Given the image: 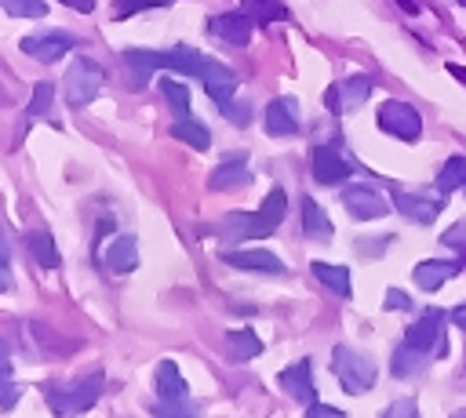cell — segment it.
I'll use <instances>...</instances> for the list:
<instances>
[{
  "label": "cell",
  "instance_id": "cell-1",
  "mask_svg": "<svg viewBox=\"0 0 466 418\" xmlns=\"http://www.w3.org/2000/svg\"><path fill=\"white\" fill-rule=\"evenodd\" d=\"M288 214V193L277 185L266 193L262 207L258 211H229L222 222L208 225V233L222 236V244H240V240H258V236H269Z\"/></svg>",
  "mask_w": 466,
  "mask_h": 418
},
{
  "label": "cell",
  "instance_id": "cell-2",
  "mask_svg": "<svg viewBox=\"0 0 466 418\" xmlns=\"http://www.w3.org/2000/svg\"><path fill=\"white\" fill-rule=\"evenodd\" d=\"M102 385H106L102 371H91V374H84V378H76L69 385H47L44 389V400L58 414H80V411L95 407V400L102 396Z\"/></svg>",
  "mask_w": 466,
  "mask_h": 418
},
{
  "label": "cell",
  "instance_id": "cell-3",
  "mask_svg": "<svg viewBox=\"0 0 466 418\" xmlns=\"http://www.w3.org/2000/svg\"><path fill=\"white\" fill-rule=\"evenodd\" d=\"M331 371L342 382L346 393H368L375 385V360L368 353H357L350 345L331 349Z\"/></svg>",
  "mask_w": 466,
  "mask_h": 418
},
{
  "label": "cell",
  "instance_id": "cell-4",
  "mask_svg": "<svg viewBox=\"0 0 466 418\" xmlns=\"http://www.w3.org/2000/svg\"><path fill=\"white\" fill-rule=\"evenodd\" d=\"M98 91H102V65H98L95 58H76V62L66 69V80H62L66 105H69V109H84Z\"/></svg>",
  "mask_w": 466,
  "mask_h": 418
},
{
  "label": "cell",
  "instance_id": "cell-5",
  "mask_svg": "<svg viewBox=\"0 0 466 418\" xmlns=\"http://www.w3.org/2000/svg\"><path fill=\"white\" fill-rule=\"evenodd\" d=\"M153 385H157V396H160V414H189L193 403L186 400L189 389H186V378L182 371L175 367V360H160L157 363V374H153Z\"/></svg>",
  "mask_w": 466,
  "mask_h": 418
},
{
  "label": "cell",
  "instance_id": "cell-6",
  "mask_svg": "<svg viewBox=\"0 0 466 418\" xmlns=\"http://www.w3.org/2000/svg\"><path fill=\"white\" fill-rule=\"evenodd\" d=\"M368 95H371V76L357 73V76H342V80H335V84L324 91V105H328L335 116H342V113L360 109V105L368 102Z\"/></svg>",
  "mask_w": 466,
  "mask_h": 418
},
{
  "label": "cell",
  "instance_id": "cell-7",
  "mask_svg": "<svg viewBox=\"0 0 466 418\" xmlns=\"http://www.w3.org/2000/svg\"><path fill=\"white\" fill-rule=\"evenodd\" d=\"M379 127L393 138H404V142H415L422 134V116L415 105L408 102H382L379 105Z\"/></svg>",
  "mask_w": 466,
  "mask_h": 418
},
{
  "label": "cell",
  "instance_id": "cell-8",
  "mask_svg": "<svg viewBox=\"0 0 466 418\" xmlns=\"http://www.w3.org/2000/svg\"><path fill=\"white\" fill-rule=\"evenodd\" d=\"M197 76H200V84H204V91L218 102V105H226L233 95H237V73L226 65V62H218V58H211V55H204L200 58V69H197Z\"/></svg>",
  "mask_w": 466,
  "mask_h": 418
},
{
  "label": "cell",
  "instance_id": "cell-9",
  "mask_svg": "<svg viewBox=\"0 0 466 418\" xmlns=\"http://www.w3.org/2000/svg\"><path fill=\"white\" fill-rule=\"evenodd\" d=\"M444 313L441 309H426L408 331H404V342L422 349V353H444Z\"/></svg>",
  "mask_w": 466,
  "mask_h": 418
},
{
  "label": "cell",
  "instance_id": "cell-10",
  "mask_svg": "<svg viewBox=\"0 0 466 418\" xmlns=\"http://www.w3.org/2000/svg\"><path fill=\"white\" fill-rule=\"evenodd\" d=\"M251 29H255V18L240 7V11H226V15H215L208 22V33L229 47H244L251 40Z\"/></svg>",
  "mask_w": 466,
  "mask_h": 418
},
{
  "label": "cell",
  "instance_id": "cell-11",
  "mask_svg": "<svg viewBox=\"0 0 466 418\" xmlns=\"http://www.w3.org/2000/svg\"><path fill=\"white\" fill-rule=\"evenodd\" d=\"M76 36L66 33V29H47V33H36V36H22V51L36 62H58L66 51H73Z\"/></svg>",
  "mask_w": 466,
  "mask_h": 418
},
{
  "label": "cell",
  "instance_id": "cell-12",
  "mask_svg": "<svg viewBox=\"0 0 466 418\" xmlns=\"http://www.w3.org/2000/svg\"><path fill=\"white\" fill-rule=\"evenodd\" d=\"M342 207L357 218V222H371V218H382L390 211L386 196L371 185H346L342 189Z\"/></svg>",
  "mask_w": 466,
  "mask_h": 418
},
{
  "label": "cell",
  "instance_id": "cell-13",
  "mask_svg": "<svg viewBox=\"0 0 466 418\" xmlns=\"http://www.w3.org/2000/svg\"><path fill=\"white\" fill-rule=\"evenodd\" d=\"M441 204H444V193H408V189H393V207L411 218V222H422L430 225L437 214H441Z\"/></svg>",
  "mask_w": 466,
  "mask_h": 418
},
{
  "label": "cell",
  "instance_id": "cell-14",
  "mask_svg": "<svg viewBox=\"0 0 466 418\" xmlns=\"http://www.w3.org/2000/svg\"><path fill=\"white\" fill-rule=\"evenodd\" d=\"M350 171H353V164L342 156L339 145H317L313 149V178L320 185H339L350 178Z\"/></svg>",
  "mask_w": 466,
  "mask_h": 418
},
{
  "label": "cell",
  "instance_id": "cell-15",
  "mask_svg": "<svg viewBox=\"0 0 466 418\" xmlns=\"http://www.w3.org/2000/svg\"><path fill=\"white\" fill-rule=\"evenodd\" d=\"M208 185L215 193H229V189H244L251 185V171H248V153H229L208 178Z\"/></svg>",
  "mask_w": 466,
  "mask_h": 418
},
{
  "label": "cell",
  "instance_id": "cell-16",
  "mask_svg": "<svg viewBox=\"0 0 466 418\" xmlns=\"http://www.w3.org/2000/svg\"><path fill=\"white\" fill-rule=\"evenodd\" d=\"M280 389H284L291 400H299L302 407L317 403V389H313V363H309V360H295L291 367H284V371H280Z\"/></svg>",
  "mask_w": 466,
  "mask_h": 418
},
{
  "label": "cell",
  "instance_id": "cell-17",
  "mask_svg": "<svg viewBox=\"0 0 466 418\" xmlns=\"http://www.w3.org/2000/svg\"><path fill=\"white\" fill-rule=\"evenodd\" d=\"M218 258H222L226 265H233V269H255V273H269V276L284 273V262H280L273 251H266V247H248V251H222Z\"/></svg>",
  "mask_w": 466,
  "mask_h": 418
},
{
  "label": "cell",
  "instance_id": "cell-18",
  "mask_svg": "<svg viewBox=\"0 0 466 418\" xmlns=\"http://www.w3.org/2000/svg\"><path fill=\"white\" fill-rule=\"evenodd\" d=\"M266 131L273 134V138H288V134H295L299 131V102L295 98H273L269 105H266Z\"/></svg>",
  "mask_w": 466,
  "mask_h": 418
},
{
  "label": "cell",
  "instance_id": "cell-19",
  "mask_svg": "<svg viewBox=\"0 0 466 418\" xmlns=\"http://www.w3.org/2000/svg\"><path fill=\"white\" fill-rule=\"evenodd\" d=\"M102 265L113 273V276H124L138 265V244L135 236H113L106 244V254H102Z\"/></svg>",
  "mask_w": 466,
  "mask_h": 418
},
{
  "label": "cell",
  "instance_id": "cell-20",
  "mask_svg": "<svg viewBox=\"0 0 466 418\" xmlns=\"http://www.w3.org/2000/svg\"><path fill=\"white\" fill-rule=\"evenodd\" d=\"M124 65H127V76H131V87H146V80L157 73V69H167L164 62V51H124Z\"/></svg>",
  "mask_w": 466,
  "mask_h": 418
},
{
  "label": "cell",
  "instance_id": "cell-21",
  "mask_svg": "<svg viewBox=\"0 0 466 418\" xmlns=\"http://www.w3.org/2000/svg\"><path fill=\"white\" fill-rule=\"evenodd\" d=\"M462 269V262H444V258H426V262H419L415 265V284H419V291H437L441 284H448L455 273Z\"/></svg>",
  "mask_w": 466,
  "mask_h": 418
},
{
  "label": "cell",
  "instance_id": "cell-22",
  "mask_svg": "<svg viewBox=\"0 0 466 418\" xmlns=\"http://www.w3.org/2000/svg\"><path fill=\"white\" fill-rule=\"evenodd\" d=\"M258 353H262V338H258L255 331L237 327V331L226 334V356H229L233 363H248V360H255Z\"/></svg>",
  "mask_w": 466,
  "mask_h": 418
},
{
  "label": "cell",
  "instance_id": "cell-23",
  "mask_svg": "<svg viewBox=\"0 0 466 418\" xmlns=\"http://www.w3.org/2000/svg\"><path fill=\"white\" fill-rule=\"evenodd\" d=\"M426 363H430V353H422V349H415V345L400 342V345L393 349L390 371H393V378H415V374H422V367H426Z\"/></svg>",
  "mask_w": 466,
  "mask_h": 418
},
{
  "label": "cell",
  "instance_id": "cell-24",
  "mask_svg": "<svg viewBox=\"0 0 466 418\" xmlns=\"http://www.w3.org/2000/svg\"><path fill=\"white\" fill-rule=\"evenodd\" d=\"M302 233H306L309 240H331V236H335L331 218H328V214L320 211V204L309 200V196H302Z\"/></svg>",
  "mask_w": 466,
  "mask_h": 418
},
{
  "label": "cell",
  "instance_id": "cell-25",
  "mask_svg": "<svg viewBox=\"0 0 466 418\" xmlns=\"http://www.w3.org/2000/svg\"><path fill=\"white\" fill-rule=\"evenodd\" d=\"M171 134L178 138V142H186V145H193V149H208L211 145V131L197 120V116H175L171 120Z\"/></svg>",
  "mask_w": 466,
  "mask_h": 418
},
{
  "label": "cell",
  "instance_id": "cell-26",
  "mask_svg": "<svg viewBox=\"0 0 466 418\" xmlns=\"http://www.w3.org/2000/svg\"><path fill=\"white\" fill-rule=\"evenodd\" d=\"M25 251L36 258V265H44V269H58V247H55L51 233H44V229L25 233Z\"/></svg>",
  "mask_w": 466,
  "mask_h": 418
},
{
  "label": "cell",
  "instance_id": "cell-27",
  "mask_svg": "<svg viewBox=\"0 0 466 418\" xmlns=\"http://www.w3.org/2000/svg\"><path fill=\"white\" fill-rule=\"evenodd\" d=\"M309 273H313L324 287H331L339 298H350V294H353L350 269H342V265H328V262H313V265H309Z\"/></svg>",
  "mask_w": 466,
  "mask_h": 418
},
{
  "label": "cell",
  "instance_id": "cell-28",
  "mask_svg": "<svg viewBox=\"0 0 466 418\" xmlns=\"http://www.w3.org/2000/svg\"><path fill=\"white\" fill-rule=\"evenodd\" d=\"M459 185H466V160L462 156H448L444 167L437 171V193H455Z\"/></svg>",
  "mask_w": 466,
  "mask_h": 418
},
{
  "label": "cell",
  "instance_id": "cell-29",
  "mask_svg": "<svg viewBox=\"0 0 466 418\" xmlns=\"http://www.w3.org/2000/svg\"><path fill=\"white\" fill-rule=\"evenodd\" d=\"M244 11L258 25H269V22H284L288 18V4L284 0H244Z\"/></svg>",
  "mask_w": 466,
  "mask_h": 418
},
{
  "label": "cell",
  "instance_id": "cell-30",
  "mask_svg": "<svg viewBox=\"0 0 466 418\" xmlns=\"http://www.w3.org/2000/svg\"><path fill=\"white\" fill-rule=\"evenodd\" d=\"M200 51H193V47H171V51H164V62H167V69H175V73H186V76H197V69H200Z\"/></svg>",
  "mask_w": 466,
  "mask_h": 418
},
{
  "label": "cell",
  "instance_id": "cell-31",
  "mask_svg": "<svg viewBox=\"0 0 466 418\" xmlns=\"http://www.w3.org/2000/svg\"><path fill=\"white\" fill-rule=\"evenodd\" d=\"M160 95L167 98V105L175 109V116H186V113H189V91H186L182 80L164 76V80H160Z\"/></svg>",
  "mask_w": 466,
  "mask_h": 418
},
{
  "label": "cell",
  "instance_id": "cell-32",
  "mask_svg": "<svg viewBox=\"0 0 466 418\" xmlns=\"http://www.w3.org/2000/svg\"><path fill=\"white\" fill-rule=\"evenodd\" d=\"M0 7L15 18H40L47 15V4L44 0H0Z\"/></svg>",
  "mask_w": 466,
  "mask_h": 418
},
{
  "label": "cell",
  "instance_id": "cell-33",
  "mask_svg": "<svg viewBox=\"0 0 466 418\" xmlns=\"http://www.w3.org/2000/svg\"><path fill=\"white\" fill-rule=\"evenodd\" d=\"M167 4H175V0H113V18L120 22V18H131V15H138V11L167 7Z\"/></svg>",
  "mask_w": 466,
  "mask_h": 418
},
{
  "label": "cell",
  "instance_id": "cell-34",
  "mask_svg": "<svg viewBox=\"0 0 466 418\" xmlns=\"http://www.w3.org/2000/svg\"><path fill=\"white\" fill-rule=\"evenodd\" d=\"M51 102H55V87H51L47 80H40V84L33 87V102H29V113H25V120H33V116H44V113L51 109Z\"/></svg>",
  "mask_w": 466,
  "mask_h": 418
},
{
  "label": "cell",
  "instance_id": "cell-35",
  "mask_svg": "<svg viewBox=\"0 0 466 418\" xmlns=\"http://www.w3.org/2000/svg\"><path fill=\"white\" fill-rule=\"evenodd\" d=\"M15 400H18V385L11 382V363L4 360L0 363V407H15Z\"/></svg>",
  "mask_w": 466,
  "mask_h": 418
},
{
  "label": "cell",
  "instance_id": "cell-36",
  "mask_svg": "<svg viewBox=\"0 0 466 418\" xmlns=\"http://www.w3.org/2000/svg\"><path fill=\"white\" fill-rule=\"evenodd\" d=\"M441 244H444V247H451V251H459V254H462V262H466V222H455V225L441 236Z\"/></svg>",
  "mask_w": 466,
  "mask_h": 418
},
{
  "label": "cell",
  "instance_id": "cell-37",
  "mask_svg": "<svg viewBox=\"0 0 466 418\" xmlns=\"http://www.w3.org/2000/svg\"><path fill=\"white\" fill-rule=\"evenodd\" d=\"M218 109H222V116L233 120V124H248V116H251L248 105H229V102H226V105H218Z\"/></svg>",
  "mask_w": 466,
  "mask_h": 418
},
{
  "label": "cell",
  "instance_id": "cell-38",
  "mask_svg": "<svg viewBox=\"0 0 466 418\" xmlns=\"http://www.w3.org/2000/svg\"><path fill=\"white\" fill-rule=\"evenodd\" d=\"M382 305H386V309L393 313V309H408V305H411V298H408L404 291H397V287H390V291H386V302H382Z\"/></svg>",
  "mask_w": 466,
  "mask_h": 418
},
{
  "label": "cell",
  "instance_id": "cell-39",
  "mask_svg": "<svg viewBox=\"0 0 466 418\" xmlns=\"http://www.w3.org/2000/svg\"><path fill=\"white\" fill-rule=\"evenodd\" d=\"M306 411H309L313 418H342V411H339V407H328V403H309Z\"/></svg>",
  "mask_w": 466,
  "mask_h": 418
},
{
  "label": "cell",
  "instance_id": "cell-40",
  "mask_svg": "<svg viewBox=\"0 0 466 418\" xmlns=\"http://www.w3.org/2000/svg\"><path fill=\"white\" fill-rule=\"evenodd\" d=\"M386 414H390V418H393V414H415V403H411V400H404V403H393Z\"/></svg>",
  "mask_w": 466,
  "mask_h": 418
},
{
  "label": "cell",
  "instance_id": "cell-41",
  "mask_svg": "<svg viewBox=\"0 0 466 418\" xmlns=\"http://www.w3.org/2000/svg\"><path fill=\"white\" fill-rule=\"evenodd\" d=\"M58 4H66V7H73V11H91V7H95V0H58Z\"/></svg>",
  "mask_w": 466,
  "mask_h": 418
},
{
  "label": "cell",
  "instance_id": "cell-42",
  "mask_svg": "<svg viewBox=\"0 0 466 418\" xmlns=\"http://www.w3.org/2000/svg\"><path fill=\"white\" fill-rule=\"evenodd\" d=\"M7 262H11V247H7V236L0 233V265L7 269Z\"/></svg>",
  "mask_w": 466,
  "mask_h": 418
},
{
  "label": "cell",
  "instance_id": "cell-43",
  "mask_svg": "<svg viewBox=\"0 0 466 418\" xmlns=\"http://www.w3.org/2000/svg\"><path fill=\"white\" fill-rule=\"evenodd\" d=\"M451 323H459V327H466V305H459V309H451Z\"/></svg>",
  "mask_w": 466,
  "mask_h": 418
},
{
  "label": "cell",
  "instance_id": "cell-44",
  "mask_svg": "<svg viewBox=\"0 0 466 418\" xmlns=\"http://www.w3.org/2000/svg\"><path fill=\"white\" fill-rule=\"evenodd\" d=\"M451 69V76L459 80V84H466V65H448Z\"/></svg>",
  "mask_w": 466,
  "mask_h": 418
},
{
  "label": "cell",
  "instance_id": "cell-45",
  "mask_svg": "<svg viewBox=\"0 0 466 418\" xmlns=\"http://www.w3.org/2000/svg\"><path fill=\"white\" fill-rule=\"evenodd\" d=\"M7 356H11V345H7V342H4V338H0V363H4V360H7Z\"/></svg>",
  "mask_w": 466,
  "mask_h": 418
},
{
  "label": "cell",
  "instance_id": "cell-46",
  "mask_svg": "<svg viewBox=\"0 0 466 418\" xmlns=\"http://www.w3.org/2000/svg\"><path fill=\"white\" fill-rule=\"evenodd\" d=\"M7 287H11V276H7L4 265H0V291H7Z\"/></svg>",
  "mask_w": 466,
  "mask_h": 418
},
{
  "label": "cell",
  "instance_id": "cell-47",
  "mask_svg": "<svg viewBox=\"0 0 466 418\" xmlns=\"http://www.w3.org/2000/svg\"><path fill=\"white\" fill-rule=\"evenodd\" d=\"M459 4H466V0H459Z\"/></svg>",
  "mask_w": 466,
  "mask_h": 418
}]
</instances>
